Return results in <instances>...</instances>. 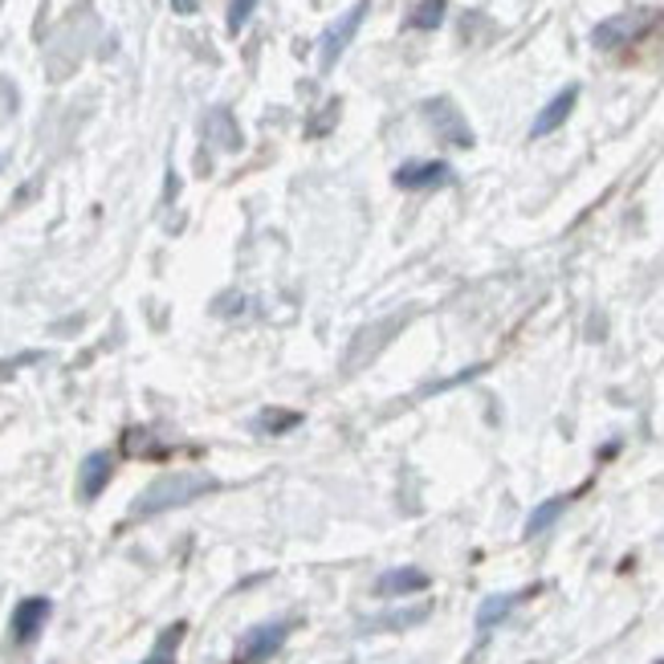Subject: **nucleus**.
<instances>
[{"instance_id": "obj_12", "label": "nucleus", "mask_w": 664, "mask_h": 664, "mask_svg": "<svg viewBox=\"0 0 664 664\" xmlns=\"http://www.w3.org/2000/svg\"><path fill=\"white\" fill-rule=\"evenodd\" d=\"M526 595H530V591H510V595H490V600H481V607H478V632L481 636L494 632L497 624L510 616V612L526 600Z\"/></svg>"}, {"instance_id": "obj_19", "label": "nucleus", "mask_w": 664, "mask_h": 664, "mask_svg": "<svg viewBox=\"0 0 664 664\" xmlns=\"http://www.w3.org/2000/svg\"><path fill=\"white\" fill-rule=\"evenodd\" d=\"M171 9H176V13H196V0H171Z\"/></svg>"}, {"instance_id": "obj_4", "label": "nucleus", "mask_w": 664, "mask_h": 664, "mask_svg": "<svg viewBox=\"0 0 664 664\" xmlns=\"http://www.w3.org/2000/svg\"><path fill=\"white\" fill-rule=\"evenodd\" d=\"M396 188H403V192H433V188H445L457 180V171L448 168L445 159H408V164H400L396 168Z\"/></svg>"}, {"instance_id": "obj_9", "label": "nucleus", "mask_w": 664, "mask_h": 664, "mask_svg": "<svg viewBox=\"0 0 664 664\" xmlns=\"http://www.w3.org/2000/svg\"><path fill=\"white\" fill-rule=\"evenodd\" d=\"M110 478H114V452H107V448L86 452V461L77 469V497L82 502H98L102 490L110 485Z\"/></svg>"}, {"instance_id": "obj_11", "label": "nucleus", "mask_w": 664, "mask_h": 664, "mask_svg": "<svg viewBox=\"0 0 664 664\" xmlns=\"http://www.w3.org/2000/svg\"><path fill=\"white\" fill-rule=\"evenodd\" d=\"M428 588V575L420 571V567H391L375 579V595H384V600H400V595H416V591Z\"/></svg>"}, {"instance_id": "obj_20", "label": "nucleus", "mask_w": 664, "mask_h": 664, "mask_svg": "<svg viewBox=\"0 0 664 664\" xmlns=\"http://www.w3.org/2000/svg\"><path fill=\"white\" fill-rule=\"evenodd\" d=\"M656 664H664V661H656Z\"/></svg>"}, {"instance_id": "obj_5", "label": "nucleus", "mask_w": 664, "mask_h": 664, "mask_svg": "<svg viewBox=\"0 0 664 664\" xmlns=\"http://www.w3.org/2000/svg\"><path fill=\"white\" fill-rule=\"evenodd\" d=\"M367 0H359V4H351V13H342L330 29L323 33V70H335L339 65V58L347 53V46L355 41V33H359V25H363V16H367Z\"/></svg>"}, {"instance_id": "obj_15", "label": "nucleus", "mask_w": 664, "mask_h": 664, "mask_svg": "<svg viewBox=\"0 0 664 664\" xmlns=\"http://www.w3.org/2000/svg\"><path fill=\"white\" fill-rule=\"evenodd\" d=\"M184 632H188V624L184 619H176V624H168L164 632H159V640H155V649H152V656L143 664H176V649H180V640H184Z\"/></svg>"}, {"instance_id": "obj_14", "label": "nucleus", "mask_w": 664, "mask_h": 664, "mask_svg": "<svg viewBox=\"0 0 664 664\" xmlns=\"http://www.w3.org/2000/svg\"><path fill=\"white\" fill-rule=\"evenodd\" d=\"M420 619H428V603H420V607H403V612H387V616H375L367 619L359 632H400V628H412Z\"/></svg>"}, {"instance_id": "obj_6", "label": "nucleus", "mask_w": 664, "mask_h": 664, "mask_svg": "<svg viewBox=\"0 0 664 664\" xmlns=\"http://www.w3.org/2000/svg\"><path fill=\"white\" fill-rule=\"evenodd\" d=\"M652 25L649 13H619L612 21H600L595 33H591V46L595 49H619V46H632L636 37H644Z\"/></svg>"}, {"instance_id": "obj_8", "label": "nucleus", "mask_w": 664, "mask_h": 664, "mask_svg": "<svg viewBox=\"0 0 664 664\" xmlns=\"http://www.w3.org/2000/svg\"><path fill=\"white\" fill-rule=\"evenodd\" d=\"M49 612H53V603L46 595H29V600H21L13 607V624H9V632H13V644H33L41 628L49 624Z\"/></svg>"}, {"instance_id": "obj_13", "label": "nucleus", "mask_w": 664, "mask_h": 664, "mask_svg": "<svg viewBox=\"0 0 664 664\" xmlns=\"http://www.w3.org/2000/svg\"><path fill=\"white\" fill-rule=\"evenodd\" d=\"M567 506H571V497H546L542 506H534V510H530L522 534H526V539H539V534H546V530H551V526L567 514Z\"/></svg>"}, {"instance_id": "obj_10", "label": "nucleus", "mask_w": 664, "mask_h": 664, "mask_svg": "<svg viewBox=\"0 0 664 664\" xmlns=\"http://www.w3.org/2000/svg\"><path fill=\"white\" fill-rule=\"evenodd\" d=\"M575 102H579V86H563V90L546 102V107L539 110V119H534V126H530V140H542V135H555L558 126L567 123L571 119V110H575Z\"/></svg>"}, {"instance_id": "obj_2", "label": "nucleus", "mask_w": 664, "mask_h": 664, "mask_svg": "<svg viewBox=\"0 0 664 664\" xmlns=\"http://www.w3.org/2000/svg\"><path fill=\"white\" fill-rule=\"evenodd\" d=\"M294 632V619H269V624H257L249 628L241 640H237V652H232V664H265L281 652V644Z\"/></svg>"}, {"instance_id": "obj_3", "label": "nucleus", "mask_w": 664, "mask_h": 664, "mask_svg": "<svg viewBox=\"0 0 664 664\" xmlns=\"http://www.w3.org/2000/svg\"><path fill=\"white\" fill-rule=\"evenodd\" d=\"M424 119H428L436 140L452 143V147H473V131H469V123H464V114L457 110L452 98H428L424 102Z\"/></svg>"}, {"instance_id": "obj_1", "label": "nucleus", "mask_w": 664, "mask_h": 664, "mask_svg": "<svg viewBox=\"0 0 664 664\" xmlns=\"http://www.w3.org/2000/svg\"><path fill=\"white\" fill-rule=\"evenodd\" d=\"M217 490V478L208 473H168V478H155L147 490H143L135 502H131V518H155V514L180 510V506H192Z\"/></svg>"}, {"instance_id": "obj_7", "label": "nucleus", "mask_w": 664, "mask_h": 664, "mask_svg": "<svg viewBox=\"0 0 664 664\" xmlns=\"http://www.w3.org/2000/svg\"><path fill=\"white\" fill-rule=\"evenodd\" d=\"M408 323V310H400L396 318H387L384 326H371V330H363L355 342H351V355H347V371H359V367H367L371 359L384 351L387 342L400 335V326Z\"/></svg>"}, {"instance_id": "obj_18", "label": "nucleus", "mask_w": 664, "mask_h": 664, "mask_svg": "<svg viewBox=\"0 0 664 664\" xmlns=\"http://www.w3.org/2000/svg\"><path fill=\"white\" fill-rule=\"evenodd\" d=\"M253 9H257V0H229V33L245 29V21L253 16Z\"/></svg>"}, {"instance_id": "obj_17", "label": "nucleus", "mask_w": 664, "mask_h": 664, "mask_svg": "<svg viewBox=\"0 0 664 664\" xmlns=\"http://www.w3.org/2000/svg\"><path fill=\"white\" fill-rule=\"evenodd\" d=\"M445 13H448V0H420L416 9H412V16H408V25L420 33H433L445 25Z\"/></svg>"}, {"instance_id": "obj_16", "label": "nucleus", "mask_w": 664, "mask_h": 664, "mask_svg": "<svg viewBox=\"0 0 664 664\" xmlns=\"http://www.w3.org/2000/svg\"><path fill=\"white\" fill-rule=\"evenodd\" d=\"M302 424V412H290V408H265L257 416V433L265 436H281V433H294Z\"/></svg>"}]
</instances>
